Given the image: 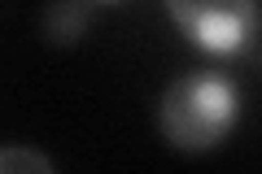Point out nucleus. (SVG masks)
Wrapping results in <instances>:
<instances>
[{"mask_svg": "<svg viewBox=\"0 0 262 174\" xmlns=\"http://www.w3.org/2000/svg\"><path fill=\"white\" fill-rule=\"evenodd\" d=\"M88 22H92V13L83 0H53L44 9V35L48 44H75L88 31Z\"/></svg>", "mask_w": 262, "mask_h": 174, "instance_id": "7ed1b4c3", "label": "nucleus"}, {"mask_svg": "<svg viewBox=\"0 0 262 174\" xmlns=\"http://www.w3.org/2000/svg\"><path fill=\"white\" fill-rule=\"evenodd\" d=\"M236 113H241V87L227 74L201 70L166 87L158 105V131L179 153H206L232 135Z\"/></svg>", "mask_w": 262, "mask_h": 174, "instance_id": "f257e3e1", "label": "nucleus"}, {"mask_svg": "<svg viewBox=\"0 0 262 174\" xmlns=\"http://www.w3.org/2000/svg\"><path fill=\"white\" fill-rule=\"evenodd\" d=\"M166 13L188 44L206 53H241L258 35L253 0H166Z\"/></svg>", "mask_w": 262, "mask_h": 174, "instance_id": "f03ea898", "label": "nucleus"}, {"mask_svg": "<svg viewBox=\"0 0 262 174\" xmlns=\"http://www.w3.org/2000/svg\"><path fill=\"white\" fill-rule=\"evenodd\" d=\"M0 170H5V174H13V170L53 174L57 165H53V157H44V153H31V148H5V153H0Z\"/></svg>", "mask_w": 262, "mask_h": 174, "instance_id": "20e7f679", "label": "nucleus"}]
</instances>
